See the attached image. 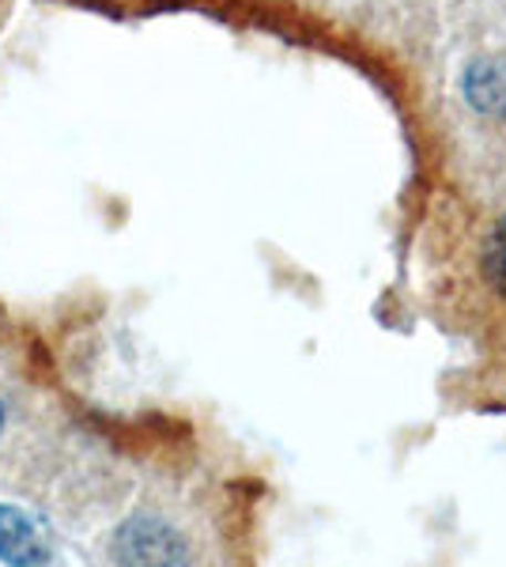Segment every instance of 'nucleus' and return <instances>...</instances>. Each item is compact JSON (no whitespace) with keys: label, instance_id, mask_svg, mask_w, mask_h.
I'll list each match as a JSON object with an SVG mask.
<instances>
[{"label":"nucleus","instance_id":"nucleus-1","mask_svg":"<svg viewBox=\"0 0 506 567\" xmlns=\"http://www.w3.org/2000/svg\"><path fill=\"white\" fill-rule=\"evenodd\" d=\"M117 567H189L186 537L155 515H136L114 537Z\"/></svg>","mask_w":506,"mask_h":567},{"label":"nucleus","instance_id":"nucleus-2","mask_svg":"<svg viewBox=\"0 0 506 567\" xmlns=\"http://www.w3.org/2000/svg\"><path fill=\"white\" fill-rule=\"evenodd\" d=\"M50 542L45 529L23 515L20 507L0 503V564L8 567H50Z\"/></svg>","mask_w":506,"mask_h":567},{"label":"nucleus","instance_id":"nucleus-3","mask_svg":"<svg viewBox=\"0 0 506 567\" xmlns=\"http://www.w3.org/2000/svg\"><path fill=\"white\" fill-rule=\"evenodd\" d=\"M465 95L481 114H506V72L492 61H476L465 72Z\"/></svg>","mask_w":506,"mask_h":567},{"label":"nucleus","instance_id":"nucleus-4","mask_svg":"<svg viewBox=\"0 0 506 567\" xmlns=\"http://www.w3.org/2000/svg\"><path fill=\"white\" fill-rule=\"evenodd\" d=\"M481 269H484V280L506 299V216L499 219V224H495V231L487 235Z\"/></svg>","mask_w":506,"mask_h":567},{"label":"nucleus","instance_id":"nucleus-5","mask_svg":"<svg viewBox=\"0 0 506 567\" xmlns=\"http://www.w3.org/2000/svg\"><path fill=\"white\" fill-rule=\"evenodd\" d=\"M0 432H4V405H0Z\"/></svg>","mask_w":506,"mask_h":567}]
</instances>
